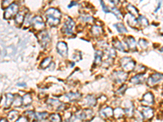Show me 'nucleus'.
Here are the masks:
<instances>
[{
	"instance_id": "603ef678",
	"label": "nucleus",
	"mask_w": 163,
	"mask_h": 122,
	"mask_svg": "<svg viewBox=\"0 0 163 122\" xmlns=\"http://www.w3.org/2000/svg\"><path fill=\"white\" fill-rule=\"evenodd\" d=\"M141 1H142V0H141Z\"/></svg>"
},
{
	"instance_id": "7c9ffc66",
	"label": "nucleus",
	"mask_w": 163,
	"mask_h": 122,
	"mask_svg": "<svg viewBox=\"0 0 163 122\" xmlns=\"http://www.w3.org/2000/svg\"><path fill=\"white\" fill-rule=\"evenodd\" d=\"M114 26L117 28V30H118V31L119 33H127V30L126 29V27H125L124 25L122 24V23H118V24L114 25Z\"/></svg>"
},
{
	"instance_id": "423d86ee",
	"label": "nucleus",
	"mask_w": 163,
	"mask_h": 122,
	"mask_svg": "<svg viewBox=\"0 0 163 122\" xmlns=\"http://www.w3.org/2000/svg\"><path fill=\"white\" fill-rule=\"evenodd\" d=\"M38 39L39 43L42 46V47H47L48 43L50 42V36H49L48 33L47 31H42L40 33L38 34Z\"/></svg>"
},
{
	"instance_id": "c03bdc74",
	"label": "nucleus",
	"mask_w": 163,
	"mask_h": 122,
	"mask_svg": "<svg viewBox=\"0 0 163 122\" xmlns=\"http://www.w3.org/2000/svg\"><path fill=\"white\" fill-rule=\"evenodd\" d=\"M112 10H113V13H115V15L117 16V17L118 18H120V12H119V11L118 10V9H116V8H112Z\"/></svg>"
},
{
	"instance_id": "ea45409f",
	"label": "nucleus",
	"mask_w": 163,
	"mask_h": 122,
	"mask_svg": "<svg viewBox=\"0 0 163 122\" xmlns=\"http://www.w3.org/2000/svg\"><path fill=\"white\" fill-rule=\"evenodd\" d=\"M100 5H101V7H102V9H103V11H104V12H106V13H107V12H110V10H109L107 6L104 4L103 0H100Z\"/></svg>"
},
{
	"instance_id": "a18cd8bd",
	"label": "nucleus",
	"mask_w": 163,
	"mask_h": 122,
	"mask_svg": "<svg viewBox=\"0 0 163 122\" xmlns=\"http://www.w3.org/2000/svg\"><path fill=\"white\" fill-rule=\"evenodd\" d=\"M16 122H27V119L25 116H21V117H20Z\"/></svg>"
},
{
	"instance_id": "b1692460",
	"label": "nucleus",
	"mask_w": 163,
	"mask_h": 122,
	"mask_svg": "<svg viewBox=\"0 0 163 122\" xmlns=\"http://www.w3.org/2000/svg\"><path fill=\"white\" fill-rule=\"evenodd\" d=\"M124 113H125V111L121 107H117L113 110V115H114V117L116 119L122 118L124 116Z\"/></svg>"
},
{
	"instance_id": "f03ea898",
	"label": "nucleus",
	"mask_w": 163,
	"mask_h": 122,
	"mask_svg": "<svg viewBox=\"0 0 163 122\" xmlns=\"http://www.w3.org/2000/svg\"><path fill=\"white\" fill-rule=\"evenodd\" d=\"M120 63L122 65V68L126 72H130L134 70L135 66V62L130 57H124L120 60Z\"/></svg>"
},
{
	"instance_id": "bb28decb",
	"label": "nucleus",
	"mask_w": 163,
	"mask_h": 122,
	"mask_svg": "<svg viewBox=\"0 0 163 122\" xmlns=\"http://www.w3.org/2000/svg\"><path fill=\"white\" fill-rule=\"evenodd\" d=\"M138 23L140 25V26L142 27H147L148 25V19L146 18L144 16H140L138 17Z\"/></svg>"
},
{
	"instance_id": "a211bd4d",
	"label": "nucleus",
	"mask_w": 163,
	"mask_h": 122,
	"mask_svg": "<svg viewBox=\"0 0 163 122\" xmlns=\"http://www.w3.org/2000/svg\"><path fill=\"white\" fill-rule=\"evenodd\" d=\"M103 29H102V27H100V26H98V25H95L93 26L92 29H91V33L93 34V36L96 37H98L101 36V34L103 33Z\"/></svg>"
},
{
	"instance_id": "f257e3e1",
	"label": "nucleus",
	"mask_w": 163,
	"mask_h": 122,
	"mask_svg": "<svg viewBox=\"0 0 163 122\" xmlns=\"http://www.w3.org/2000/svg\"><path fill=\"white\" fill-rule=\"evenodd\" d=\"M47 22L50 26H56L59 25L60 20L61 17V13L58 9L49 8L46 11Z\"/></svg>"
},
{
	"instance_id": "c85d7f7f",
	"label": "nucleus",
	"mask_w": 163,
	"mask_h": 122,
	"mask_svg": "<svg viewBox=\"0 0 163 122\" xmlns=\"http://www.w3.org/2000/svg\"><path fill=\"white\" fill-rule=\"evenodd\" d=\"M103 57V52L101 51H96L95 53V63L99 64L101 63V59Z\"/></svg>"
},
{
	"instance_id": "4c0bfd02",
	"label": "nucleus",
	"mask_w": 163,
	"mask_h": 122,
	"mask_svg": "<svg viewBox=\"0 0 163 122\" xmlns=\"http://www.w3.org/2000/svg\"><path fill=\"white\" fill-rule=\"evenodd\" d=\"M14 0H4L3 2V4H2V8H8L10 5L12 4V2Z\"/></svg>"
},
{
	"instance_id": "de8ad7c7",
	"label": "nucleus",
	"mask_w": 163,
	"mask_h": 122,
	"mask_svg": "<svg viewBox=\"0 0 163 122\" xmlns=\"http://www.w3.org/2000/svg\"><path fill=\"white\" fill-rule=\"evenodd\" d=\"M74 5H77V3L76 2H71V4L68 6V8H72L73 6H74Z\"/></svg>"
},
{
	"instance_id": "6e6552de",
	"label": "nucleus",
	"mask_w": 163,
	"mask_h": 122,
	"mask_svg": "<svg viewBox=\"0 0 163 122\" xmlns=\"http://www.w3.org/2000/svg\"><path fill=\"white\" fill-rule=\"evenodd\" d=\"M31 25L33 27V29L36 30H43L45 27V23L43 22V20L39 16H37L32 19Z\"/></svg>"
},
{
	"instance_id": "8fccbe9b",
	"label": "nucleus",
	"mask_w": 163,
	"mask_h": 122,
	"mask_svg": "<svg viewBox=\"0 0 163 122\" xmlns=\"http://www.w3.org/2000/svg\"><path fill=\"white\" fill-rule=\"evenodd\" d=\"M18 85H21V86H26V83H18L17 84Z\"/></svg>"
},
{
	"instance_id": "2f4dec72",
	"label": "nucleus",
	"mask_w": 163,
	"mask_h": 122,
	"mask_svg": "<svg viewBox=\"0 0 163 122\" xmlns=\"http://www.w3.org/2000/svg\"><path fill=\"white\" fill-rule=\"evenodd\" d=\"M18 116H19V113L18 111H10L8 115V119H9L10 121H15V120H16V119L18 118Z\"/></svg>"
},
{
	"instance_id": "49530a36",
	"label": "nucleus",
	"mask_w": 163,
	"mask_h": 122,
	"mask_svg": "<svg viewBox=\"0 0 163 122\" xmlns=\"http://www.w3.org/2000/svg\"><path fill=\"white\" fill-rule=\"evenodd\" d=\"M109 1L111 2L112 4H114L115 6H116V5H118V4H119V1H120V0H109Z\"/></svg>"
},
{
	"instance_id": "3c124183",
	"label": "nucleus",
	"mask_w": 163,
	"mask_h": 122,
	"mask_svg": "<svg viewBox=\"0 0 163 122\" xmlns=\"http://www.w3.org/2000/svg\"><path fill=\"white\" fill-rule=\"evenodd\" d=\"M0 122H8V121H7L6 119L2 118V119H1V121H0Z\"/></svg>"
},
{
	"instance_id": "a19ab883",
	"label": "nucleus",
	"mask_w": 163,
	"mask_h": 122,
	"mask_svg": "<svg viewBox=\"0 0 163 122\" xmlns=\"http://www.w3.org/2000/svg\"><path fill=\"white\" fill-rule=\"evenodd\" d=\"M82 20L85 21V22H91L93 20V18L90 16H84V17H82Z\"/></svg>"
},
{
	"instance_id": "1a4fd4ad",
	"label": "nucleus",
	"mask_w": 163,
	"mask_h": 122,
	"mask_svg": "<svg viewBox=\"0 0 163 122\" xmlns=\"http://www.w3.org/2000/svg\"><path fill=\"white\" fill-rule=\"evenodd\" d=\"M113 78L116 82L118 83H122L126 81L127 78V74L123 71H115L113 73Z\"/></svg>"
},
{
	"instance_id": "412c9836",
	"label": "nucleus",
	"mask_w": 163,
	"mask_h": 122,
	"mask_svg": "<svg viewBox=\"0 0 163 122\" xmlns=\"http://www.w3.org/2000/svg\"><path fill=\"white\" fill-rule=\"evenodd\" d=\"M85 102L86 105H88L90 107H94L96 104V99L93 95H87L86 97Z\"/></svg>"
},
{
	"instance_id": "2eb2a0df",
	"label": "nucleus",
	"mask_w": 163,
	"mask_h": 122,
	"mask_svg": "<svg viewBox=\"0 0 163 122\" xmlns=\"http://www.w3.org/2000/svg\"><path fill=\"white\" fill-rule=\"evenodd\" d=\"M130 81L133 84H141L145 81V75L142 73L137 74V75H135V77L131 78Z\"/></svg>"
},
{
	"instance_id": "f3484780",
	"label": "nucleus",
	"mask_w": 163,
	"mask_h": 122,
	"mask_svg": "<svg viewBox=\"0 0 163 122\" xmlns=\"http://www.w3.org/2000/svg\"><path fill=\"white\" fill-rule=\"evenodd\" d=\"M125 113H126L129 117L132 116L134 115V106L131 102L128 101L126 102V109H125Z\"/></svg>"
},
{
	"instance_id": "58836bf2",
	"label": "nucleus",
	"mask_w": 163,
	"mask_h": 122,
	"mask_svg": "<svg viewBox=\"0 0 163 122\" xmlns=\"http://www.w3.org/2000/svg\"><path fill=\"white\" fill-rule=\"evenodd\" d=\"M126 85H123L121 88H119L118 90H117L116 94H117L118 95H122V94H124V92L126 91Z\"/></svg>"
},
{
	"instance_id": "39448f33",
	"label": "nucleus",
	"mask_w": 163,
	"mask_h": 122,
	"mask_svg": "<svg viewBox=\"0 0 163 122\" xmlns=\"http://www.w3.org/2000/svg\"><path fill=\"white\" fill-rule=\"evenodd\" d=\"M74 26H75V24H74V21L70 18L67 19V20L64 23V25L63 26V33H64L66 35H72L74 33Z\"/></svg>"
},
{
	"instance_id": "9b49d317",
	"label": "nucleus",
	"mask_w": 163,
	"mask_h": 122,
	"mask_svg": "<svg viewBox=\"0 0 163 122\" xmlns=\"http://www.w3.org/2000/svg\"><path fill=\"white\" fill-rule=\"evenodd\" d=\"M142 114H143V116L144 118L147 119V120H150L153 117V109L152 107H143L142 109Z\"/></svg>"
},
{
	"instance_id": "f8f14e48",
	"label": "nucleus",
	"mask_w": 163,
	"mask_h": 122,
	"mask_svg": "<svg viewBox=\"0 0 163 122\" xmlns=\"http://www.w3.org/2000/svg\"><path fill=\"white\" fill-rule=\"evenodd\" d=\"M26 14V10L19 11L18 13H17L15 16L16 25H21V24H23L24 20H25Z\"/></svg>"
},
{
	"instance_id": "f704fd0d",
	"label": "nucleus",
	"mask_w": 163,
	"mask_h": 122,
	"mask_svg": "<svg viewBox=\"0 0 163 122\" xmlns=\"http://www.w3.org/2000/svg\"><path fill=\"white\" fill-rule=\"evenodd\" d=\"M47 104H48L49 106H52V107H59L60 105L61 104V103L60 102L59 100L48 99V101H47Z\"/></svg>"
},
{
	"instance_id": "393cba45",
	"label": "nucleus",
	"mask_w": 163,
	"mask_h": 122,
	"mask_svg": "<svg viewBox=\"0 0 163 122\" xmlns=\"http://www.w3.org/2000/svg\"><path fill=\"white\" fill-rule=\"evenodd\" d=\"M113 47H114L115 48L118 49V50L120 51H122V52L126 51V49H125V47H124V46L122 45V43L120 42V41L115 39V40H113Z\"/></svg>"
},
{
	"instance_id": "0eeeda50",
	"label": "nucleus",
	"mask_w": 163,
	"mask_h": 122,
	"mask_svg": "<svg viewBox=\"0 0 163 122\" xmlns=\"http://www.w3.org/2000/svg\"><path fill=\"white\" fill-rule=\"evenodd\" d=\"M76 118L79 120H86L91 119L93 116V111L91 109H85V110H80L75 113Z\"/></svg>"
},
{
	"instance_id": "6ab92c4d",
	"label": "nucleus",
	"mask_w": 163,
	"mask_h": 122,
	"mask_svg": "<svg viewBox=\"0 0 163 122\" xmlns=\"http://www.w3.org/2000/svg\"><path fill=\"white\" fill-rule=\"evenodd\" d=\"M48 116L47 112H34L33 114V119L35 121H42V120H45Z\"/></svg>"
},
{
	"instance_id": "aec40b11",
	"label": "nucleus",
	"mask_w": 163,
	"mask_h": 122,
	"mask_svg": "<svg viewBox=\"0 0 163 122\" xmlns=\"http://www.w3.org/2000/svg\"><path fill=\"white\" fill-rule=\"evenodd\" d=\"M14 95L11 94V93H8L6 94V101H5V107H9L11 106V104L14 103Z\"/></svg>"
},
{
	"instance_id": "dca6fc26",
	"label": "nucleus",
	"mask_w": 163,
	"mask_h": 122,
	"mask_svg": "<svg viewBox=\"0 0 163 122\" xmlns=\"http://www.w3.org/2000/svg\"><path fill=\"white\" fill-rule=\"evenodd\" d=\"M126 44L128 46V47L132 50V51H136V42L135 38L132 37H126Z\"/></svg>"
},
{
	"instance_id": "72a5a7b5",
	"label": "nucleus",
	"mask_w": 163,
	"mask_h": 122,
	"mask_svg": "<svg viewBox=\"0 0 163 122\" xmlns=\"http://www.w3.org/2000/svg\"><path fill=\"white\" fill-rule=\"evenodd\" d=\"M51 63H52V58L47 57V58L43 59V61L41 63V67H42V68H47Z\"/></svg>"
},
{
	"instance_id": "c756f323",
	"label": "nucleus",
	"mask_w": 163,
	"mask_h": 122,
	"mask_svg": "<svg viewBox=\"0 0 163 122\" xmlns=\"http://www.w3.org/2000/svg\"><path fill=\"white\" fill-rule=\"evenodd\" d=\"M49 121L51 122H61V117L59 114L54 113L49 116Z\"/></svg>"
},
{
	"instance_id": "20e7f679",
	"label": "nucleus",
	"mask_w": 163,
	"mask_h": 122,
	"mask_svg": "<svg viewBox=\"0 0 163 122\" xmlns=\"http://www.w3.org/2000/svg\"><path fill=\"white\" fill-rule=\"evenodd\" d=\"M19 12L18 5L16 4H12L10 5L8 8L5 9L4 14V18L5 20H9L11 19L13 16L16 15Z\"/></svg>"
},
{
	"instance_id": "37998d69",
	"label": "nucleus",
	"mask_w": 163,
	"mask_h": 122,
	"mask_svg": "<svg viewBox=\"0 0 163 122\" xmlns=\"http://www.w3.org/2000/svg\"><path fill=\"white\" fill-rule=\"evenodd\" d=\"M66 106H67L66 104H60V105L59 106V107H57V110H59V111H61V110H62V111H63V110H64V109L67 107Z\"/></svg>"
},
{
	"instance_id": "4468645a",
	"label": "nucleus",
	"mask_w": 163,
	"mask_h": 122,
	"mask_svg": "<svg viewBox=\"0 0 163 122\" xmlns=\"http://www.w3.org/2000/svg\"><path fill=\"white\" fill-rule=\"evenodd\" d=\"M143 102L146 104L152 105L154 103V96H153V94L152 93H146L145 95L143 96Z\"/></svg>"
},
{
	"instance_id": "ddd939ff",
	"label": "nucleus",
	"mask_w": 163,
	"mask_h": 122,
	"mask_svg": "<svg viewBox=\"0 0 163 122\" xmlns=\"http://www.w3.org/2000/svg\"><path fill=\"white\" fill-rule=\"evenodd\" d=\"M100 116L104 117V118H108V117H111L113 115V110L110 107H107L102 109L100 111Z\"/></svg>"
},
{
	"instance_id": "cd10ccee",
	"label": "nucleus",
	"mask_w": 163,
	"mask_h": 122,
	"mask_svg": "<svg viewBox=\"0 0 163 122\" xmlns=\"http://www.w3.org/2000/svg\"><path fill=\"white\" fill-rule=\"evenodd\" d=\"M127 10H128V11L130 12V15L134 16H135V17H139V16H140L137 9L135 8L134 6H132V5L129 4V5L127 6Z\"/></svg>"
},
{
	"instance_id": "c9c22d12",
	"label": "nucleus",
	"mask_w": 163,
	"mask_h": 122,
	"mask_svg": "<svg viewBox=\"0 0 163 122\" xmlns=\"http://www.w3.org/2000/svg\"><path fill=\"white\" fill-rule=\"evenodd\" d=\"M14 105H15V107H20V106H21V105H22V98H21L19 95H17V96H16V99L14 100Z\"/></svg>"
},
{
	"instance_id": "a878e982",
	"label": "nucleus",
	"mask_w": 163,
	"mask_h": 122,
	"mask_svg": "<svg viewBox=\"0 0 163 122\" xmlns=\"http://www.w3.org/2000/svg\"><path fill=\"white\" fill-rule=\"evenodd\" d=\"M32 103V97L30 95V94H25L22 98V105L24 106H29L30 104Z\"/></svg>"
},
{
	"instance_id": "09e8293b",
	"label": "nucleus",
	"mask_w": 163,
	"mask_h": 122,
	"mask_svg": "<svg viewBox=\"0 0 163 122\" xmlns=\"http://www.w3.org/2000/svg\"><path fill=\"white\" fill-rule=\"evenodd\" d=\"M161 5H162V4H161V2H159V4H158V6H157V8H156L155 12H157V11H158V10H159V8H161Z\"/></svg>"
},
{
	"instance_id": "e433bc0d",
	"label": "nucleus",
	"mask_w": 163,
	"mask_h": 122,
	"mask_svg": "<svg viewBox=\"0 0 163 122\" xmlns=\"http://www.w3.org/2000/svg\"><path fill=\"white\" fill-rule=\"evenodd\" d=\"M139 45H140V47L141 48L143 49H146L148 47V42L145 39H140V41H139Z\"/></svg>"
},
{
	"instance_id": "7ed1b4c3",
	"label": "nucleus",
	"mask_w": 163,
	"mask_h": 122,
	"mask_svg": "<svg viewBox=\"0 0 163 122\" xmlns=\"http://www.w3.org/2000/svg\"><path fill=\"white\" fill-rule=\"evenodd\" d=\"M163 80V74L156 73L152 74L147 80V85L149 87H153L157 84H159L161 81Z\"/></svg>"
},
{
	"instance_id": "5701e85b",
	"label": "nucleus",
	"mask_w": 163,
	"mask_h": 122,
	"mask_svg": "<svg viewBox=\"0 0 163 122\" xmlns=\"http://www.w3.org/2000/svg\"><path fill=\"white\" fill-rule=\"evenodd\" d=\"M126 20H127V23L128 25L131 27H135L138 24V19H136L135 16H134L132 15H129V16L126 18Z\"/></svg>"
},
{
	"instance_id": "9d476101",
	"label": "nucleus",
	"mask_w": 163,
	"mask_h": 122,
	"mask_svg": "<svg viewBox=\"0 0 163 122\" xmlns=\"http://www.w3.org/2000/svg\"><path fill=\"white\" fill-rule=\"evenodd\" d=\"M56 50L62 57H66L68 55V47L64 42H59L56 45Z\"/></svg>"
},
{
	"instance_id": "4be33fe9",
	"label": "nucleus",
	"mask_w": 163,
	"mask_h": 122,
	"mask_svg": "<svg viewBox=\"0 0 163 122\" xmlns=\"http://www.w3.org/2000/svg\"><path fill=\"white\" fill-rule=\"evenodd\" d=\"M66 98H68V99L69 101H77L80 98H81V94L79 93H68L65 94Z\"/></svg>"
},
{
	"instance_id": "473e14b6",
	"label": "nucleus",
	"mask_w": 163,
	"mask_h": 122,
	"mask_svg": "<svg viewBox=\"0 0 163 122\" xmlns=\"http://www.w3.org/2000/svg\"><path fill=\"white\" fill-rule=\"evenodd\" d=\"M105 52L107 54V56L109 57V58H113L116 56V51L113 48H111V47H106L105 48Z\"/></svg>"
},
{
	"instance_id": "79ce46f5",
	"label": "nucleus",
	"mask_w": 163,
	"mask_h": 122,
	"mask_svg": "<svg viewBox=\"0 0 163 122\" xmlns=\"http://www.w3.org/2000/svg\"><path fill=\"white\" fill-rule=\"evenodd\" d=\"M140 68H135V71H136L137 73H142L145 72V69H146V68H145V66H143V65H140Z\"/></svg>"
}]
</instances>
